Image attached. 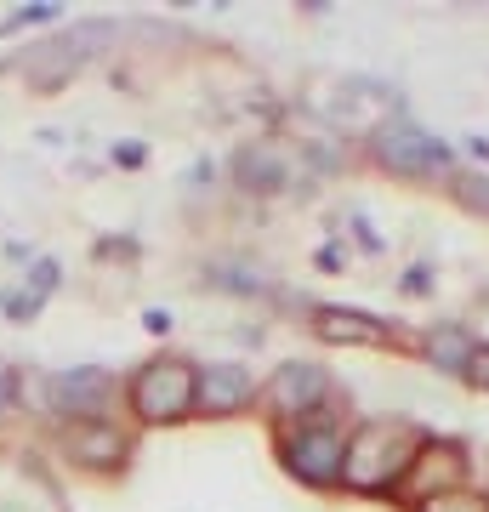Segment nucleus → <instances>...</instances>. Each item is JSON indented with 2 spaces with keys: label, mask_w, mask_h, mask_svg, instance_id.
<instances>
[{
  "label": "nucleus",
  "mask_w": 489,
  "mask_h": 512,
  "mask_svg": "<svg viewBox=\"0 0 489 512\" xmlns=\"http://www.w3.org/2000/svg\"><path fill=\"white\" fill-rule=\"evenodd\" d=\"M416 461V433L399 427V421H364L359 433L347 439V461H342V478H353L359 490H381L393 484Z\"/></svg>",
  "instance_id": "1"
},
{
  "label": "nucleus",
  "mask_w": 489,
  "mask_h": 512,
  "mask_svg": "<svg viewBox=\"0 0 489 512\" xmlns=\"http://www.w3.org/2000/svg\"><path fill=\"white\" fill-rule=\"evenodd\" d=\"M114 40V23H74V29H63L57 40H40V46H29V63H23V74L35 80V86H63L80 63H91V52H103Z\"/></svg>",
  "instance_id": "2"
},
{
  "label": "nucleus",
  "mask_w": 489,
  "mask_h": 512,
  "mask_svg": "<svg viewBox=\"0 0 489 512\" xmlns=\"http://www.w3.org/2000/svg\"><path fill=\"white\" fill-rule=\"evenodd\" d=\"M131 410H137L148 427L182 421L194 410V370L182 365V359H154V365L131 382Z\"/></svg>",
  "instance_id": "3"
},
{
  "label": "nucleus",
  "mask_w": 489,
  "mask_h": 512,
  "mask_svg": "<svg viewBox=\"0 0 489 512\" xmlns=\"http://www.w3.org/2000/svg\"><path fill=\"white\" fill-rule=\"evenodd\" d=\"M285 461H290V473L302 478V484H336V478H342V461H347V439L330 427V421L308 416L302 433L285 439Z\"/></svg>",
  "instance_id": "4"
},
{
  "label": "nucleus",
  "mask_w": 489,
  "mask_h": 512,
  "mask_svg": "<svg viewBox=\"0 0 489 512\" xmlns=\"http://www.w3.org/2000/svg\"><path fill=\"white\" fill-rule=\"evenodd\" d=\"M109 393H114V376L109 370H63V376H52V387H46V399H52L57 416L69 421H97L103 410H109Z\"/></svg>",
  "instance_id": "5"
},
{
  "label": "nucleus",
  "mask_w": 489,
  "mask_h": 512,
  "mask_svg": "<svg viewBox=\"0 0 489 512\" xmlns=\"http://www.w3.org/2000/svg\"><path fill=\"white\" fill-rule=\"evenodd\" d=\"M256 399V376L245 365H211L194 376V410L205 416H234Z\"/></svg>",
  "instance_id": "6"
},
{
  "label": "nucleus",
  "mask_w": 489,
  "mask_h": 512,
  "mask_svg": "<svg viewBox=\"0 0 489 512\" xmlns=\"http://www.w3.org/2000/svg\"><path fill=\"white\" fill-rule=\"evenodd\" d=\"M376 148H381V165L410 171V177H421V171H444V165H450V148L433 143V137L416 131V126H387L376 137Z\"/></svg>",
  "instance_id": "7"
},
{
  "label": "nucleus",
  "mask_w": 489,
  "mask_h": 512,
  "mask_svg": "<svg viewBox=\"0 0 489 512\" xmlns=\"http://www.w3.org/2000/svg\"><path fill=\"white\" fill-rule=\"evenodd\" d=\"M325 399V370L319 365H285L279 376H273V410L285 421H308V410Z\"/></svg>",
  "instance_id": "8"
},
{
  "label": "nucleus",
  "mask_w": 489,
  "mask_h": 512,
  "mask_svg": "<svg viewBox=\"0 0 489 512\" xmlns=\"http://www.w3.org/2000/svg\"><path fill=\"white\" fill-rule=\"evenodd\" d=\"M63 450H69L80 467H114V461L126 456V439L114 433L109 421H74L69 439H63Z\"/></svg>",
  "instance_id": "9"
},
{
  "label": "nucleus",
  "mask_w": 489,
  "mask_h": 512,
  "mask_svg": "<svg viewBox=\"0 0 489 512\" xmlns=\"http://www.w3.org/2000/svg\"><path fill=\"white\" fill-rule=\"evenodd\" d=\"M234 177H239V188L245 194H279L285 188V160H279V148H245L234 160Z\"/></svg>",
  "instance_id": "10"
},
{
  "label": "nucleus",
  "mask_w": 489,
  "mask_h": 512,
  "mask_svg": "<svg viewBox=\"0 0 489 512\" xmlns=\"http://www.w3.org/2000/svg\"><path fill=\"white\" fill-rule=\"evenodd\" d=\"M313 325H319V336H330V342H381V325L376 319H364V313L319 308L313 313Z\"/></svg>",
  "instance_id": "11"
},
{
  "label": "nucleus",
  "mask_w": 489,
  "mask_h": 512,
  "mask_svg": "<svg viewBox=\"0 0 489 512\" xmlns=\"http://www.w3.org/2000/svg\"><path fill=\"white\" fill-rule=\"evenodd\" d=\"M433 359H438V365H450V370H467L472 365V348L455 336V330H438V336H433Z\"/></svg>",
  "instance_id": "12"
},
{
  "label": "nucleus",
  "mask_w": 489,
  "mask_h": 512,
  "mask_svg": "<svg viewBox=\"0 0 489 512\" xmlns=\"http://www.w3.org/2000/svg\"><path fill=\"white\" fill-rule=\"evenodd\" d=\"M63 6H18L12 18H6V29H23V23H52Z\"/></svg>",
  "instance_id": "13"
},
{
  "label": "nucleus",
  "mask_w": 489,
  "mask_h": 512,
  "mask_svg": "<svg viewBox=\"0 0 489 512\" xmlns=\"http://www.w3.org/2000/svg\"><path fill=\"white\" fill-rule=\"evenodd\" d=\"M427 512H484V507L467 501V495H444V501H427Z\"/></svg>",
  "instance_id": "14"
},
{
  "label": "nucleus",
  "mask_w": 489,
  "mask_h": 512,
  "mask_svg": "<svg viewBox=\"0 0 489 512\" xmlns=\"http://www.w3.org/2000/svg\"><path fill=\"white\" fill-rule=\"evenodd\" d=\"M472 382H478V387H489V348H472Z\"/></svg>",
  "instance_id": "15"
}]
</instances>
